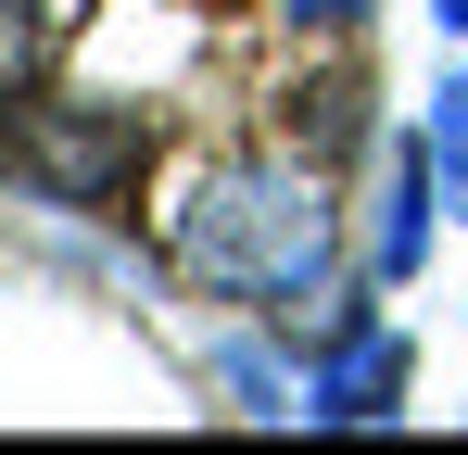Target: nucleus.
<instances>
[{
    "label": "nucleus",
    "mask_w": 468,
    "mask_h": 455,
    "mask_svg": "<svg viewBox=\"0 0 468 455\" xmlns=\"http://www.w3.org/2000/svg\"><path fill=\"white\" fill-rule=\"evenodd\" d=\"M431 253V177H418V152L392 164V216H380V266H418Z\"/></svg>",
    "instance_id": "nucleus-4"
},
{
    "label": "nucleus",
    "mask_w": 468,
    "mask_h": 455,
    "mask_svg": "<svg viewBox=\"0 0 468 455\" xmlns=\"http://www.w3.org/2000/svg\"><path fill=\"white\" fill-rule=\"evenodd\" d=\"M177 266L203 291H240V303L316 291L329 279V177L316 164H279V152L203 164V190L177 203Z\"/></svg>",
    "instance_id": "nucleus-1"
},
{
    "label": "nucleus",
    "mask_w": 468,
    "mask_h": 455,
    "mask_svg": "<svg viewBox=\"0 0 468 455\" xmlns=\"http://www.w3.org/2000/svg\"><path fill=\"white\" fill-rule=\"evenodd\" d=\"M292 13H304V26H355L367 0H292Z\"/></svg>",
    "instance_id": "nucleus-7"
},
{
    "label": "nucleus",
    "mask_w": 468,
    "mask_h": 455,
    "mask_svg": "<svg viewBox=\"0 0 468 455\" xmlns=\"http://www.w3.org/2000/svg\"><path fill=\"white\" fill-rule=\"evenodd\" d=\"M0 164H13L38 203H127L140 127H127L114 101H26V114H0Z\"/></svg>",
    "instance_id": "nucleus-2"
},
{
    "label": "nucleus",
    "mask_w": 468,
    "mask_h": 455,
    "mask_svg": "<svg viewBox=\"0 0 468 455\" xmlns=\"http://www.w3.org/2000/svg\"><path fill=\"white\" fill-rule=\"evenodd\" d=\"M216 379L240 392V418H292V405H279V367H266L253 342H229V354H216Z\"/></svg>",
    "instance_id": "nucleus-6"
},
{
    "label": "nucleus",
    "mask_w": 468,
    "mask_h": 455,
    "mask_svg": "<svg viewBox=\"0 0 468 455\" xmlns=\"http://www.w3.org/2000/svg\"><path fill=\"white\" fill-rule=\"evenodd\" d=\"M392 392H405V342H392V329H355V342H342V354L304 379V405H316V418H380Z\"/></svg>",
    "instance_id": "nucleus-3"
},
{
    "label": "nucleus",
    "mask_w": 468,
    "mask_h": 455,
    "mask_svg": "<svg viewBox=\"0 0 468 455\" xmlns=\"http://www.w3.org/2000/svg\"><path fill=\"white\" fill-rule=\"evenodd\" d=\"M443 26H468V0H443Z\"/></svg>",
    "instance_id": "nucleus-8"
},
{
    "label": "nucleus",
    "mask_w": 468,
    "mask_h": 455,
    "mask_svg": "<svg viewBox=\"0 0 468 455\" xmlns=\"http://www.w3.org/2000/svg\"><path fill=\"white\" fill-rule=\"evenodd\" d=\"M431 177L468 203V76H443V89H431Z\"/></svg>",
    "instance_id": "nucleus-5"
}]
</instances>
